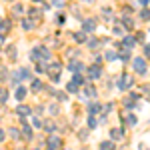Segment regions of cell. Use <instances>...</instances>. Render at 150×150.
Instances as JSON below:
<instances>
[{
	"label": "cell",
	"instance_id": "9c48e42d",
	"mask_svg": "<svg viewBox=\"0 0 150 150\" xmlns=\"http://www.w3.org/2000/svg\"><path fill=\"white\" fill-rule=\"evenodd\" d=\"M82 96H84V98H86V96H88V98H96V88H94L92 84H88V86L84 88V94H82Z\"/></svg>",
	"mask_w": 150,
	"mask_h": 150
},
{
	"label": "cell",
	"instance_id": "e575fe53",
	"mask_svg": "<svg viewBox=\"0 0 150 150\" xmlns=\"http://www.w3.org/2000/svg\"><path fill=\"white\" fill-rule=\"evenodd\" d=\"M30 16H34V18H36V16H40V12L36 10V8H32V10H30Z\"/></svg>",
	"mask_w": 150,
	"mask_h": 150
},
{
	"label": "cell",
	"instance_id": "b9f144b4",
	"mask_svg": "<svg viewBox=\"0 0 150 150\" xmlns=\"http://www.w3.org/2000/svg\"><path fill=\"white\" fill-rule=\"evenodd\" d=\"M34 150H36V148H34Z\"/></svg>",
	"mask_w": 150,
	"mask_h": 150
},
{
	"label": "cell",
	"instance_id": "ab89813d",
	"mask_svg": "<svg viewBox=\"0 0 150 150\" xmlns=\"http://www.w3.org/2000/svg\"><path fill=\"white\" fill-rule=\"evenodd\" d=\"M0 30H4V20L0 18Z\"/></svg>",
	"mask_w": 150,
	"mask_h": 150
},
{
	"label": "cell",
	"instance_id": "8992f818",
	"mask_svg": "<svg viewBox=\"0 0 150 150\" xmlns=\"http://www.w3.org/2000/svg\"><path fill=\"white\" fill-rule=\"evenodd\" d=\"M88 76H90L92 80H96V78H100V76H102V68H100L98 64H92V66L88 68Z\"/></svg>",
	"mask_w": 150,
	"mask_h": 150
},
{
	"label": "cell",
	"instance_id": "f546056e",
	"mask_svg": "<svg viewBox=\"0 0 150 150\" xmlns=\"http://www.w3.org/2000/svg\"><path fill=\"white\" fill-rule=\"evenodd\" d=\"M96 46H98V40H94V38L88 40V48H96Z\"/></svg>",
	"mask_w": 150,
	"mask_h": 150
},
{
	"label": "cell",
	"instance_id": "7c38bea8",
	"mask_svg": "<svg viewBox=\"0 0 150 150\" xmlns=\"http://www.w3.org/2000/svg\"><path fill=\"white\" fill-rule=\"evenodd\" d=\"M98 110H102V106H100L98 102H92L90 106H88V112H90V116H94L96 112H98Z\"/></svg>",
	"mask_w": 150,
	"mask_h": 150
},
{
	"label": "cell",
	"instance_id": "d590c367",
	"mask_svg": "<svg viewBox=\"0 0 150 150\" xmlns=\"http://www.w3.org/2000/svg\"><path fill=\"white\" fill-rule=\"evenodd\" d=\"M122 22L126 24V28H132V20H128V18H124V20H122Z\"/></svg>",
	"mask_w": 150,
	"mask_h": 150
},
{
	"label": "cell",
	"instance_id": "4fadbf2b",
	"mask_svg": "<svg viewBox=\"0 0 150 150\" xmlns=\"http://www.w3.org/2000/svg\"><path fill=\"white\" fill-rule=\"evenodd\" d=\"M84 76H82V74H74V76H72V84H76V86H82V84H84Z\"/></svg>",
	"mask_w": 150,
	"mask_h": 150
},
{
	"label": "cell",
	"instance_id": "1f68e13d",
	"mask_svg": "<svg viewBox=\"0 0 150 150\" xmlns=\"http://www.w3.org/2000/svg\"><path fill=\"white\" fill-rule=\"evenodd\" d=\"M144 56L150 58V44H146V46H144Z\"/></svg>",
	"mask_w": 150,
	"mask_h": 150
},
{
	"label": "cell",
	"instance_id": "4dcf8cb0",
	"mask_svg": "<svg viewBox=\"0 0 150 150\" xmlns=\"http://www.w3.org/2000/svg\"><path fill=\"white\" fill-rule=\"evenodd\" d=\"M128 124H132V126L136 124V116H134V114H130V116H128Z\"/></svg>",
	"mask_w": 150,
	"mask_h": 150
},
{
	"label": "cell",
	"instance_id": "cb8c5ba5",
	"mask_svg": "<svg viewBox=\"0 0 150 150\" xmlns=\"http://www.w3.org/2000/svg\"><path fill=\"white\" fill-rule=\"evenodd\" d=\"M8 56H10L12 60L16 58V48H14V46H8Z\"/></svg>",
	"mask_w": 150,
	"mask_h": 150
},
{
	"label": "cell",
	"instance_id": "8d00e7d4",
	"mask_svg": "<svg viewBox=\"0 0 150 150\" xmlns=\"http://www.w3.org/2000/svg\"><path fill=\"white\" fill-rule=\"evenodd\" d=\"M56 96H58V100H66V94H64V92H58Z\"/></svg>",
	"mask_w": 150,
	"mask_h": 150
},
{
	"label": "cell",
	"instance_id": "74e56055",
	"mask_svg": "<svg viewBox=\"0 0 150 150\" xmlns=\"http://www.w3.org/2000/svg\"><path fill=\"white\" fill-rule=\"evenodd\" d=\"M136 40H140V42H142V40H144V32H138V36H136Z\"/></svg>",
	"mask_w": 150,
	"mask_h": 150
},
{
	"label": "cell",
	"instance_id": "4316f807",
	"mask_svg": "<svg viewBox=\"0 0 150 150\" xmlns=\"http://www.w3.org/2000/svg\"><path fill=\"white\" fill-rule=\"evenodd\" d=\"M128 56H130L128 50H122V52H120V60H128Z\"/></svg>",
	"mask_w": 150,
	"mask_h": 150
},
{
	"label": "cell",
	"instance_id": "e0dca14e",
	"mask_svg": "<svg viewBox=\"0 0 150 150\" xmlns=\"http://www.w3.org/2000/svg\"><path fill=\"white\" fill-rule=\"evenodd\" d=\"M42 88H44V84H42L40 80H34V82H32V90H34V92H38V90H42Z\"/></svg>",
	"mask_w": 150,
	"mask_h": 150
},
{
	"label": "cell",
	"instance_id": "30bf717a",
	"mask_svg": "<svg viewBox=\"0 0 150 150\" xmlns=\"http://www.w3.org/2000/svg\"><path fill=\"white\" fill-rule=\"evenodd\" d=\"M122 134H124V130H122V128H112V130H110V138H112V140L122 138Z\"/></svg>",
	"mask_w": 150,
	"mask_h": 150
},
{
	"label": "cell",
	"instance_id": "3957f363",
	"mask_svg": "<svg viewBox=\"0 0 150 150\" xmlns=\"http://www.w3.org/2000/svg\"><path fill=\"white\" fill-rule=\"evenodd\" d=\"M130 86H132V76H130V74H122V76L118 78V88H120V90H126Z\"/></svg>",
	"mask_w": 150,
	"mask_h": 150
},
{
	"label": "cell",
	"instance_id": "44dd1931",
	"mask_svg": "<svg viewBox=\"0 0 150 150\" xmlns=\"http://www.w3.org/2000/svg\"><path fill=\"white\" fill-rule=\"evenodd\" d=\"M32 126L34 128H42V120H40V118H32Z\"/></svg>",
	"mask_w": 150,
	"mask_h": 150
},
{
	"label": "cell",
	"instance_id": "5bb4252c",
	"mask_svg": "<svg viewBox=\"0 0 150 150\" xmlns=\"http://www.w3.org/2000/svg\"><path fill=\"white\" fill-rule=\"evenodd\" d=\"M100 150H114V142L112 140H104L100 144Z\"/></svg>",
	"mask_w": 150,
	"mask_h": 150
},
{
	"label": "cell",
	"instance_id": "5b68a950",
	"mask_svg": "<svg viewBox=\"0 0 150 150\" xmlns=\"http://www.w3.org/2000/svg\"><path fill=\"white\" fill-rule=\"evenodd\" d=\"M134 44H136V38L132 34H126L124 38H122V50H130V48H134Z\"/></svg>",
	"mask_w": 150,
	"mask_h": 150
},
{
	"label": "cell",
	"instance_id": "836d02e7",
	"mask_svg": "<svg viewBox=\"0 0 150 150\" xmlns=\"http://www.w3.org/2000/svg\"><path fill=\"white\" fill-rule=\"evenodd\" d=\"M10 130H12L10 134H12V136H14V138H18V136H20V134H18V128H10Z\"/></svg>",
	"mask_w": 150,
	"mask_h": 150
},
{
	"label": "cell",
	"instance_id": "f35d334b",
	"mask_svg": "<svg viewBox=\"0 0 150 150\" xmlns=\"http://www.w3.org/2000/svg\"><path fill=\"white\" fill-rule=\"evenodd\" d=\"M4 136H6V134H4V132H2V130H0V142H2V140H4Z\"/></svg>",
	"mask_w": 150,
	"mask_h": 150
},
{
	"label": "cell",
	"instance_id": "ba28073f",
	"mask_svg": "<svg viewBox=\"0 0 150 150\" xmlns=\"http://www.w3.org/2000/svg\"><path fill=\"white\" fill-rule=\"evenodd\" d=\"M16 114L20 116V118H26V116H30V108H28L26 104H20V106L16 108Z\"/></svg>",
	"mask_w": 150,
	"mask_h": 150
},
{
	"label": "cell",
	"instance_id": "277c9868",
	"mask_svg": "<svg viewBox=\"0 0 150 150\" xmlns=\"http://www.w3.org/2000/svg\"><path fill=\"white\" fill-rule=\"evenodd\" d=\"M82 30H84L86 34L94 32V30H96V20H94V18H86V20L82 22Z\"/></svg>",
	"mask_w": 150,
	"mask_h": 150
},
{
	"label": "cell",
	"instance_id": "484cf974",
	"mask_svg": "<svg viewBox=\"0 0 150 150\" xmlns=\"http://www.w3.org/2000/svg\"><path fill=\"white\" fill-rule=\"evenodd\" d=\"M114 58H116V52H112V50L106 52V60H114Z\"/></svg>",
	"mask_w": 150,
	"mask_h": 150
},
{
	"label": "cell",
	"instance_id": "2e32d148",
	"mask_svg": "<svg viewBox=\"0 0 150 150\" xmlns=\"http://www.w3.org/2000/svg\"><path fill=\"white\" fill-rule=\"evenodd\" d=\"M24 96H26V88H24V86H18V88H16V98L22 100Z\"/></svg>",
	"mask_w": 150,
	"mask_h": 150
},
{
	"label": "cell",
	"instance_id": "d6a6232c",
	"mask_svg": "<svg viewBox=\"0 0 150 150\" xmlns=\"http://www.w3.org/2000/svg\"><path fill=\"white\" fill-rule=\"evenodd\" d=\"M44 70H46V66H44V64H40V62H38V66H36V72H44Z\"/></svg>",
	"mask_w": 150,
	"mask_h": 150
},
{
	"label": "cell",
	"instance_id": "6da1fadb",
	"mask_svg": "<svg viewBox=\"0 0 150 150\" xmlns=\"http://www.w3.org/2000/svg\"><path fill=\"white\" fill-rule=\"evenodd\" d=\"M40 58H44V60L50 58V50L46 46H40V48H34L32 50V60H40Z\"/></svg>",
	"mask_w": 150,
	"mask_h": 150
},
{
	"label": "cell",
	"instance_id": "f1b7e54d",
	"mask_svg": "<svg viewBox=\"0 0 150 150\" xmlns=\"http://www.w3.org/2000/svg\"><path fill=\"white\" fill-rule=\"evenodd\" d=\"M44 126H46V130H48V132H54V130H56V128H54V124H52V122H46V124H44Z\"/></svg>",
	"mask_w": 150,
	"mask_h": 150
},
{
	"label": "cell",
	"instance_id": "d4e9b609",
	"mask_svg": "<svg viewBox=\"0 0 150 150\" xmlns=\"http://www.w3.org/2000/svg\"><path fill=\"white\" fill-rule=\"evenodd\" d=\"M122 32H124V30H122V26H114V34H118V36H122V38H124Z\"/></svg>",
	"mask_w": 150,
	"mask_h": 150
},
{
	"label": "cell",
	"instance_id": "ac0fdd59",
	"mask_svg": "<svg viewBox=\"0 0 150 150\" xmlns=\"http://www.w3.org/2000/svg\"><path fill=\"white\" fill-rule=\"evenodd\" d=\"M140 18H142V20H150V10L148 8H142V10H140Z\"/></svg>",
	"mask_w": 150,
	"mask_h": 150
},
{
	"label": "cell",
	"instance_id": "ffe728a7",
	"mask_svg": "<svg viewBox=\"0 0 150 150\" xmlns=\"http://www.w3.org/2000/svg\"><path fill=\"white\" fill-rule=\"evenodd\" d=\"M6 100H8V90L2 88V90H0V102H6Z\"/></svg>",
	"mask_w": 150,
	"mask_h": 150
},
{
	"label": "cell",
	"instance_id": "52a82bcc",
	"mask_svg": "<svg viewBox=\"0 0 150 150\" xmlns=\"http://www.w3.org/2000/svg\"><path fill=\"white\" fill-rule=\"evenodd\" d=\"M68 70H72L74 74H80L82 70H84V64H82V62H78V60H70Z\"/></svg>",
	"mask_w": 150,
	"mask_h": 150
},
{
	"label": "cell",
	"instance_id": "60d3db41",
	"mask_svg": "<svg viewBox=\"0 0 150 150\" xmlns=\"http://www.w3.org/2000/svg\"><path fill=\"white\" fill-rule=\"evenodd\" d=\"M2 42H4V36H2V34H0V44H2Z\"/></svg>",
	"mask_w": 150,
	"mask_h": 150
},
{
	"label": "cell",
	"instance_id": "83f0119b",
	"mask_svg": "<svg viewBox=\"0 0 150 150\" xmlns=\"http://www.w3.org/2000/svg\"><path fill=\"white\" fill-rule=\"evenodd\" d=\"M22 26H24V28H26V30H28V28H32V22H30V20H26V18H24V20H22Z\"/></svg>",
	"mask_w": 150,
	"mask_h": 150
},
{
	"label": "cell",
	"instance_id": "7402d4cb",
	"mask_svg": "<svg viewBox=\"0 0 150 150\" xmlns=\"http://www.w3.org/2000/svg\"><path fill=\"white\" fill-rule=\"evenodd\" d=\"M88 128H90V130L96 128V120H94V116H88Z\"/></svg>",
	"mask_w": 150,
	"mask_h": 150
},
{
	"label": "cell",
	"instance_id": "8fae6325",
	"mask_svg": "<svg viewBox=\"0 0 150 150\" xmlns=\"http://www.w3.org/2000/svg\"><path fill=\"white\" fill-rule=\"evenodd\" d=\"M48 146L52 150H56L58 146H60V138H58V136H50V138H48Z\"/></svg>",
	"mask_w": 150,
	"mask_h": 150
},
{
	"label": "cell",
	"instance_id": "9a60e30c",
	"mask_svg": "<svg viewBox=\"0 0 150 150\" xmlns=\"http://www.w3.org/2000/svg\"><path fill=\"white\" fill-rule=\"evenodd\" d=\"M22 134H24V138H28V140H30V138H32V128L24 124V126H22Z\"/></svg>",
	"mask_w": 150,
	"mask_h": 150
},
{
	"label": "cell",
	"instance_id": "603a6c76",
	"mask_svg": "<svg viewBox=\"0 0 150 150\" xmlns=\"http://www.w3.org/2000/svg\"><path fill=\"white\" fill-rule=\"evenodd\" d=\"M66 90H68V92H78V86H76V84H72V82H70L68 86H66Z\"/></svg>",
	"mask_w": 150,
	"mask_h": 150
},
{
	"label": "cell",
	"instance_id": "7a4b0ae2",
	"mask_svg": "<svg viewBox=\"0 0 150 150\" xmlns=\"http://www.w3.org/2000/svg\"><path fill=\"white\" fill-rule=\"evenodd\" d=\"M132 66H134V70H136L138 74H146V60H144V58L136 56L132 60Z\"/></svg>",
	"mask_w": 150,
	"mask_h": 150
},
{
	"label": "cell",
	"instance_id": "d6986e66",
	"mask_svg": "<svg viewBox=\"0 0 150 150\" xmlns=\"http://www.w3.org/2000/svg\"><path fill=\"white\" fill-rule=\"evenodd\" d=\"M74 40H76V42H86V34H84V32H76V34H74Z\"/></svg>",
	"mask_w": 150,
	"mask_h": 150
}]
</instances>
